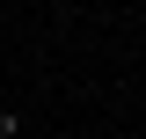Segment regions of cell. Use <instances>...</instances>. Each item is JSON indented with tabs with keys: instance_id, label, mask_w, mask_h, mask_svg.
I'll use <instances>...</instances> for the list:
<instances>
[]
</instances>
